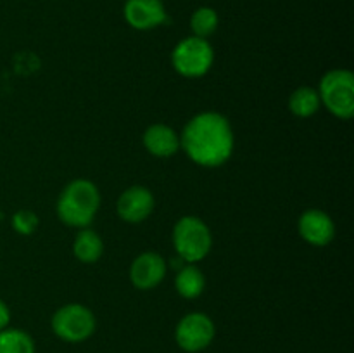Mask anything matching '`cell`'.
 <instances>
[{"label": "cell", "mask_w": 354, "mask_h": 353, "mask_svg": "<svg viewBox=\"0 0 354 353\" xmlns=\"http://www.w3.org/2000/svg\"><path fill=\"white\" fill-rule=\"evenodd\" d=\"M180 147L196 165L216 168L230 159L235 135L227 116L216 111H203L190 118L180 134Z\"/></svg>", "instance_id": "6da1fadb"}, {"label": "cell", "mask_w": 354, "mask_h": 353, "mask_svg": "<svg viewBox=\"0 0 354 353\" xmlns=\"http://www.w3.org/2000/svg\"><path fill=\"white\" fill-rule=\"evenodd\" d=\"M100 208V192L88 179H75L59 194L55 211L59 220L68 227L85 228L95 218Z\"/></svg>", "instance_id": "7a4b0ae2"}, {"label": "cell", "mask_w": 354, "mask_h": 353, "mask_svg": "<svg viewBox=\"0 0 354 353\" xmlns=\"http://www.w3.org/2000/svg\"><path fill=\"white\" fill-rule=\"evenodd\" d=\"M173 246L185 263H197L206 258L213 246L209 227L194 215H185L173 227Z\"/></svg>", "instance_id": "3957f363"}, {"label": "cell", "mask_w": 354, "mask_h": 353, "mask_svg": "<svg viewBox=\"0 0 354 353\" xmlns=\"http://www.w3.org/2000/svg\"><path fill=\"white\" fill-rule=\"evenodd\" d=\"M318 96L335 118L351 120L354 114V75L349 69H330L322 76Z\"/></svg>", "instance_id": "277c9868"}, {"label": "cell", "mask_w": 354, "mask_h": 353, "mask_svg": "<svg viewBox=\"0 0 354 353\" xmlns=\"http://www.w3.org/2000/svg\"><path fill=\"white\" fill-rule=\"evenodd\" d=\"M213 62L214 51L207 38L187 37L171 52L173 69L185 78H201L213 68Z\"/></svg>", "instance_id": "5b68a950"}, {"label": "cell", "mask_w": 354, "mask_h": 353, "mask_svg": "<svg viewBox=\"0 0 354 353\" xmlns=\"http://www.w3.org/2000/svg\"><path fill=\"white\" fill-rule=\"evenodd\" d=\"M52 331L59 339L68 343H82L95 332V315L80 303H68L52 315Z\"/></svg>", "instance_id": "8992f818"}, {"label": "cell", "mask_w": 354, "mask_h": 353, "mask_svg": "<svg viewBox=\"0 0 354 353\" xmlns=\"http://www.w3.org/2000/svg\"><path fill=\"white\" fill-rule=\"evenodd\" d=\"M216 327L211 317L203 311L187 314L175 329V339L183 352L197 353L206 350L213 343Z\"/></svg>", "instance_id": "52a82bcc"}, {"label": "cell", "mask_w": 354, "mask_h": 353, "mask_svg": "<svg viewBox=\"0 0 354 353\" xmlns=\"http://www.w3.org/2000/svg\"><path fill=\"white\" fill-rule=\"evenodd\" d=\"M123 16L124 21L138 31L156 30L168 23V10L162 0H127Z\"/></svg>", "instance_id": "ba28073f"}, {"label": "cell", "mask_w": 354, "mask_h": 353, "mask_svg": "<svg viewBox=\"0 0 354 353\" xmlns=\"http://www.w3.org/2000/svg\"><path fill=\"white\" fill-rule=\"evenodd\" d=\"M154 206V194L147 187L131 185L118 197L116 211L121 220L127 221V224H140L151 217Z\"/></svg>", "instance_id": "9c48e42d"}, {"label": "cell", "mask_w": 354, "mask_h": 353, "mask_svg": "<svg viewBox=\"0 0 354 353\" xmlns=\"http://www.w3.org/2000/svg\"><path fill=\"white\" fill-rule=\"evenodd\" d=\"M168 272V263L159 253L145 251L130 265V280L137 289L149 291L158 287Z\"/></svg>", "instance_id": "30bf717a"}, {"label": "cell", "mask_w": 354, "mask_h": 353, "mask_svg": "<svg viewBox=\"0 0 354 353\" xmlns=\"http://www.w3.org/2000/svg\"><path fill=\"white\" fill-rule=\"evenodd\" d=\"M297 230H299V235L308 244L324 248V246L330 244L332 239H334L335 224L327 211L311 208V210H306L299 217Z\"/></svg>", "instance_id": "8fae6325"}, {"label": "cell", "mask_w": 354, "mask_h": 353, "mask_svg": "<svg viewBox=\"0 0 354 353\" xmlns=\"http://www.w3.org/2000/svg\"><path fill=\"white\" fill-rule=\"evenodd\" d=\"M142 142L147 152L156 158H169L180 149V135L165 123H154L144 132Z\"/></svg>", "instance_id": "7c38bea8"}, {"label": "cell", "mask_w": 354, "mask_h": 353, "mask_svg": "<svg viewBox=\"0 0 354 353\" xmlns=\"http://www.w3.org/2000/svg\"><path fill=\"white\" fill-rule=\"evenodd\" d=\"M73 255L82 263H95L104 255V241L95 230L85 227L75 235Z\"/></svg>", "instance_id": "4fadbf2b"}, {"label": "cell", "mask_w": 354, "mask_h": 353, "mask_svg": "<svg viewBox=\"0 0 354 353\" xmlns=\"http://www.w3.org/2000/svg\"><path fill=\"white\" fill-rule=\"evenodd\" d=\"M204 287H206L204 273L194 263H185L182 269H178L175 277V289L180 296L185 300H194L203 294Z\"/></svg>", "instance_id": "5bb4252c"}, {"label": "cell", "mask_w": 354, "mask_h": 353, "mask_svg": "<svg viewBox=\"0 0 354 353\" xmlns=\"http://www.w3.org/2000/svg\"><path fill=\"white\" fill-rule=\"evenodd\" d=\"M322 100L313 87H299L289 97V109L297 118H310L320 109Z\"/></svg>", "instance_id": "9a60e30c"}, {"label": "cell", "mask_w": 354, "mask_h": 353, "mask_svg": "<svg viewBox=\"0 0 354 353\" xmlns=\"http://www.w3.org/2000/svg\"><path fill=\"white\" fill-rule=\"evenodd\" d=\"M218 24H220V16H218L216 9L209 6L197 7L190 16V28H192L194 37H211L218 30Z\"/></svg>", "instance_id": "2e32d148"}, {"label": "cell", "mask_w": 354, "mask_h": 353, "mask_svg": "<svg viewBox=\"0 0 354 353\" xmlns=\"http://www.w3.org/2000/svg\"><path fill=\"white\" fill-rule=\"evenodd\" d=\"M0 353H35V343L28 332L6 327L0 331Z\"/></svg>", "instance_id": "e0dca14e"}, {"label": "cell", "mask_w": 354, "mask_h": 353, "mask_svg": "<svg viewBox=\"0 0 354 353\" xmlns=\"http://www.w3.org/2000/svg\"><path fill=\"white\" fill-rule=\"evenodd\" d=\"M38 227V217L31 210H19L12 215V228L21 235H31Z\"/></svg>", "instance_id": "ac0fdd59"}, {"label": "cell", "mask_w": 354, "mask_h": 353, "mask_svg": "<svg viewBox=\"0 0 354 353\" xmlns=\"http://www.w3.org/2000/svg\"><path fill=\"white\" fill-rule=\"evenodd\" d=\"M10 322V310L6 301L0 300V331L6 329Z\"/></svg>", "instance_id": "d6986e66"}, {"label": "cell", "mask_w": 354, "mask_h": 353, "mask_svg": "<svg viewBox=\"0 0 354 353\" xmlns=\"http://www.w3.org/2000/svg\"><path fill=\"white\" fill-rule=\"evenodd\" d=\"M2 218H3V215H2V211H0V221H2Z\"/></svg>", "instance_id": "ffe728a7"}]
</instances>
